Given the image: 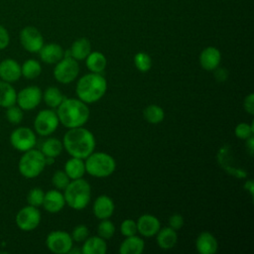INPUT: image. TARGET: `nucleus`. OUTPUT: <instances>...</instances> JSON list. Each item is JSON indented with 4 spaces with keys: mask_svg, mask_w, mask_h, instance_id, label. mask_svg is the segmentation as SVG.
<instances>
[{
    "mask_svg": "<svg viewBox=\"0 0 254 254\" xmlns=\"http://www.w3.org/2000/svg\"><path fill=\"white\" fill-rule=\"evenodd\" d=\"M64 149L70 157L85 159L95 149V138L91 131L81 127L70 128L64 135Z\"/></svg>",
    "mask_w": 254,
    "mask_h": 254,
    "instance_id": "nucleus-1",
    "label": "nucleus"
},
{
    "mask_svg": "<svg viewBox=\"0 0 254 254\" xmlns=\"http://www.w3.org/2000/svg\"><path fill=\"white\" fill-rule=\"evenodd\" d=\"M59 121L67 129L83 126L89 119V108L78 98H64L57 107Z\"/></svg>",
    "mask_w": 254,
    "mask_h": 254,
    "instance_id": "nucleus-2",
    "label": "nucleus"
},
{
    "mask_svg": "<svg viewBox=\"0 0 254 254\" xmlns=\"http://www.w3.org/2000/svg\"><path fill=\"white\" fill-rule=\"evenodd\" d=\"M107 90V81L101 73L89 72L82 75L76 82L75 93L78 99L86 104L100 100Z\"/></svg>",
    "mask_w": 254,
    "mask_h": 254,
    "instance_id": "nucleus-3",
    "label": "nucleus"
},
{
    "mask_svg": "<svg viewBox=\"0 0 254 254\" xmlns=\"http://www.w3.org/2000/svg\"><path fill=\"white\" fill-rule=\"evenodd\" d=\"M65 204L74 210L84 209L91 198V187L84 179L71 180L64 190Z\"/></svg>",
    "mask_w": 254,
    "mask_h": 254,
    "instance_id": "nucleus-4",
    "label": "nucleus"
},
{
    "mask_svg": "<svg viewBox=\"0 0 254 254\" xmlns=\"http://www.w3.org/2000/svg\"><path fill=\"white\" fill-rule=\"evenodd\" d=\"M85 173L91 177L103 179L111 176L116 169L114 158L104 152H92L85 158Z\"/></svg>",
    "mask_w": 254,
    "mask_h": 254,
    "instance_id": "nucleus-5",
    "label": "nucleus"
},
{
    "mask_svg": "<svg viewBox=\"0 0 254 254\" xmlns=\"http://www.w3.org/2000/svg\"><path fill=\"white\" fill-rule=\"evenodd\" d=\"M46 157L40 150L30 149L22 155L18 169L20 174L26 179L37 178L46 167Z\"/></svg>",
    "mask_w": 254,
    "mask_h": 254,
    "instance_id": "nucleus-6",
    "label": "nucleus"
},
{
    "mask_svg": "<svg viewBox=\"0 0 254 254\" xmlns=\"http://www.w3.org/2000/svg\"><path fill=\"white\" fill-rule=\"evenodd\" d=\"M53 73L58 82L68 84L77 77L79 73V64L73 58L64 57L56 64Z\"/></svg>",
    "mask_w": 254,
    "mask_h": 254,
    "instance_id": "nucleus-7",
    "label": "nucleus"
},
{
    "mask_svg": "<svg viewBox=\"0 0 254 254\" xmlns=\"http://www.w3.org/2000/svg\"><path fill=\"white\" fill-rule=\"evenodd\" d=\"M60 121L57 112L53 109H43L38 112L34 120L35 131L41 136L53 134L59 127Z\"/></svg>",
    "mask_w": 254,
    "mask_h": 254,
    "instance_id": "nucleus-8",
    "label": "nucleus"
},
{
    "mask_svg": "<svg viewBox=\"0 0 254 254\" xmlns=\"http://www.w3.org/2000/svg\"><path fill=\"white\" fill-rule=\"evenodd\" d=\"M46 246L55 254H67L73 246V240L66 231L54 230L48 234Z\"/></svg>",
    "mask_w": 254,
    "mask_h": 254,
    "instance_id": "nucleus-9",
    "label": "nucleus"
},
{
    "mask_svg": "<svg viewBox=\"0 0 254 254\" xmlns=\"http://www.w3.org/2000/svg\"><path fill=\"white\" fill-rule=\"evenodd\" d=\"M37 138L35 132L28 127H18L10 134V143L19 152H26L33 149Z\"/></svg>",
    "mask_w": 254,
    "mask_h": 254,
    "instance_id": "nucleus-10",
    "label": "nucleus"
},
{
    "mask_svg": "<svg viewBox=\"0 0 254 254\" xmlns=\"http://www.w3.org/2000/svg\"><path fill=\"white\" fill-rule=\"evenodd\" d=\"M41 212L36 206L27 205L22 207L16 214L15 221L17 226L23 231L36 229L41 222Z\"/></svg>",
    "mask_w": 254,
    "mask_h": 254,
    "instance_id": "nucleus-11",
    "label": "nucleus"
},
{
    "mask_svg": "<svg viewBox=\"0 0 254 254\" xmlns=\"http://www.w3.org/2000/svg\"><path fill=\"white\" fill-rule=\"evenodd\" d=\"M20 43L24 50L29 53H39L44 46V38L41 32L33 26L24 27L19 35Z\"/></svg>",
    "mask_w": 254,
    "mask_h": 254,
    "instance_id": "nucleus-12",
    "label": "nucleus"
},
{
    "mask_svg": "<svg viewBox=\"0 0 254 254\" xmlns=\"http://www.w3.org/2000/svg\"><path fill=\"white\" fill-rule=\"evenodd\" d=\"M43 92L39 86H26L17 93L16 103L22 110H32L40 104Z\"/></svg>",
    "mask_w": 254,
    "mask_h": 254,
    "instance_id": "nucleus-13",
    "label": "nucleus"
},
{
    "mask_svg": "<svg viewBox=\"0 0 254 254\" xmlns=\"http://www.w3.org/2000/svg\"><path fill=\"white\" fill-rule=\"evenodd\" d=\"M136 224L137 232H139L144 237L155 236L161 228L159 218L150 213H145L139 216V218L136 220Z\"/></svg>",
    "mask_w": 254,
    "mask_h": 254,
    "instance_id": "nucleus-14",
    "label": "nucleus"
},
{
    "mask_svg": "<svg viewBox=\"0 0 254 254\" xmlns=\"http://www.w3.org/2000/svg\"><path fill=\"white\" fill-rule=\"evenodd\" d=\"M114 209L115 204L113 199L106 194L98 195L95 198L92 206V212L94 216L99 220L111 217L114 212Z\"/></svg>",
    "mask_w": 254,
    "mask_h": 254,
    "instance_id": "nucleus-15",
    "label": "nucleus"
},
{
    "mask_svg": "<svg viewBox=\"0 0 254 254\" xmlns=\"http://www.w3.org/2000/svg\"><path fill=\"white\" fill-rule=\"evenodd\" d=\"M199 64L206 71H212L219 66L221 62V53L215 47L204 48L199 55Z\"/></svg>",
    "mask_w": 254,
    "mask_h": 254,
    "instance_id": "nucleus-16",
    "label": "nucleus"
},
{
    "mask_svg": "<svg viewBox=\"0 0 254 254\" xmlns=\"http://www.w3.org/2000/svg\"><path fill=\"white\" fill-rule=\"evenodd\" d=\"M22 76L21 65L13 59H5L0 62V78L9 83L16 82Z\"/></svg>",
    "mask_w": 254,
    "mask_h": 254,
    "instance_id": "nucleus-17",
    "label": "nucleus"
},
{
    "mask_svg": "<svg viewBox=\"0 0 254 254\" xmlns=\"http://www.w3.org/2000/svg\"><path fill=\"white\" fill-rule=\"evenodd\" d=\"M230 156H231V152H230L229 148L227 146L222 147L219 150L218 154H217V160H218L219 165L229 175L234 176V177L239 178V179H244L247 176L246 172L243 171L242 169H239V168L235 167V164H234L233 160H230Z\"/></svg>",
    "mask_w": 254,
    "mask_h": 254,
    "instance_id": "nucleus-18",
    "label": "nucleus"
},
{
    "mask_svg": "<svg viewBox=\"0 0 254 254\" xmlns=\"http://www.w3.org/2000/svg\"><path fill=\"white\" fill-rule=\"evenodd\" d=\"M44 208L50 213L60 212L65 205L64 193L59 190H50L45 192L43 204Z\"/></svg>",
    "mask_w": 254,
    "mask_h": 254,
    "instance_id": "nucleus-19",
    "label": "nucleus"
},
{
    "mask_svg": "<svg viewBox=\"0 0 254 254\" xmlns=\"http://www.w3.org/2000/svg\"><path fill=\"white\" fill-rule=\"evenodd\" d=\"M195 249L200 254H214L217 252L218 242L212 233L202 231L196 237Z\"/></svg>",
    "mask_w": 254,
    "mask_h": 254,
    "instance_id": "nucleus-20",
    "label": "nucleus"
},
{
    "mask_svg": "<svg viewBox=\"0 0 254 254\" xmlns=\"http://www.w3.org/2000/svg\"><path fill=\"white\" fill-rule=\"evenodd\" d=\"M40 59L42 62L48 64H57L60 60L64 58V50L63 48L56 43H50L44 45L39 51Z\"/></svg>",
    "mask_w": 254,
    "mask_h": 254,
    "instance_id": "nucleus-21",
    "label": "nucleus"
},
{
    "mask_svg": "<svg viewBox=\"0 0 254 254\" xmlns=\"http://www.w3.org/2000/svg\"><path fill=\"white\" fill-rule=\"evenodd\" d=\"M156 241L158 246L163 250L173 249L178 242L177 231L170 226L160 228L156 234Z\"/></svg>",
    "mask_w": 254,
    "mask_h": 254,
    "instance_id": "nucleus-22",
    "label": "nucleus"
},
{
    "mask_svg": "<svg viewBox=\"0 0 254 254\" xmlns=\"http://www.w3.org/2000/svg\"><path fill=\"white\" fill-rule=\"evenodd\" d=\"M82 254H105L107 252L106 240L97 236H88L81 246Z\"/></svg>",
    "mask_w": 254,
    "mask_h": 254,
    "instance_id": "nucleus-23",
    "label": "nucleus"
},
{
    "mask_svg": "<svg viewBox=\"0 0 254 254\" xmlns=\"http://www.w3.org/2000/svg\"><path fill=\"white\" fill-rule=\"evenodd\" d=\"M145 242L144 240L135 235L127 236L121 242L119 246V253L120 254H141L144 251Z\"/></svg>",
    "mask_w": 254,
    "mask_h": 254,
    "instance_id": "nucleus-24",
    "label": "nucleus"
},
{
    "mask_svg": "<svg viewBox=\"0 0 254 254\" xmlns=\"http://www.w3.org/2000/svg\"><path fill=\"white\" fill-rule=\"evenodd\" d=\"M64 171L70 181L82 178L85 174V165L83 159L71 157L65 162Z\"/></svg>",
    "mask_w": 254,
    "mask_h": 254,
    "instance_id": "nucleus-25",
    "label": "nucleus"
},
{
    "mask_svg": "<svg viewBox=\"0 0 254 254\" xmlns=\"http://www.w3.org/2000/svg\"><path fill=\"white\" fill-rule=\"evenodd\" d=\"M107 64L105 56L100 52H90L85 59V65L90 72L101 73Z\"/></svg>",
    "mask_w": 254,
    "mask_h": 254,
    "instance_id": "nucleus-26",
    "label": "nucleus"
},
{
    "mask_svg": "<svg viewBox=\"0 0 254 254\" xmlns=\"http://www.w3.org/2000/svg\"><path fill=\"white\" fill-rule=\"evenodd\" d=\"M71 57L76 61H83L91 52V45L88 39L79 38L75 40L70 47Z\"/></svg>",
    "mask_w": 254,
    "mask_h": 254,
    "instance_id": "nucleus-27",
    "label": "nucleus"
},
{
    "mask_svg": "<svg viewBox=\"0 0 254 254\" xmlns=\"http://www.w3.org/2000/svg\"><path fill=\"white\" fill-rule=\"evenodd\" d=\"M17 92L11 83L0 80V106L7 108L16 104Z\"/></svg>",
    "mask_w": 254,
    "mask_h": 254,
    "instance_id": "nucleus-28",
    "label": "nucleus"
},
{
    "mask_svg": "<svg viewBox=\"0 0 254 254\" xmlns=\"http://www.w3.org/2000/svg\"><path fill=\"white\" fill-rule=\"evenodd\" d=\"M63 149H64L63 142L57 138L51 137L44 141L40 151L44 154L45 157L57 158L58 156H60L62 154Z\"/></svg>",
    "mask_w": 254,
    "mask_h": 254,
    "instance_id": "nucleus-29",
    "label": "nucleus"
},
{
    "mask_svg": "<svg viewBox=\"0 0 254 254\" xmlns=\"http://www.w3.org/2000/svg\"><path fill=\"white\" fill-rule=\"evenodd\" d=\"M64 98V94L56 86L47 87L42 96V99H44L47 106L51 108H57L62 103Z\"/></svg>",
    "mask_w": 254,
    "mask_h": 254,
    "instance_id": "nucleus-30",
    "label": "nucleus"
},
{
    "mask_svg": "<svg viewBox=\"0 0 254 254\" xmlns=\"http://www.w3.org/2000/svg\"><path fill=\"white\" fill-rule=\"evenodd\" d=\"M143 116L148 123L159 124L165 118V111L157 104H150L144 109Z\"/></svg>",
    "mask_w": 254,
    "mask_h": 254,
    "instance_id": "nucleus-31",
    "label": "nucleus"
},
{
    "mask_svg": "<svg viewBox=\"0 0 254 254\" xmlns=\"http://www.w3.org/2000/svg\"><path fill=\"white\" fill-rule=\"evenodd\" d=\"M42 72L41 64L34 59H29L21 65V73L27 79H34L38 77Z\"/></svg>",
    "mask_w": 254,
    "mask_h": 254,
    "instance_id": "nucleus-32",
    "label": "nucleus"
},
{
    "mask_svg": "<svg viewBox=\"0 0 254 254\" xmlns=\"http://www.w3.org/2000/svg\"><path fill=\"white\" fill-rule=\"evenodd\" d=\"M115 225L111 220H109V218L101 219L97 225V234L104 240L111 239L115 233Z\"/></svg>",
    "mask_w": 254,
    "mask_h": 254,
    "instance_id": "nucleus-33",
    "label": "nucleus"
},
{
    "mask_svg": "<svg viewBox=\"0 0 254 254\" xmlns=\"http://www.w3.org/2000/svg\"><path fill=\"white\" fill-rule=\"evenodd\" d=\"M134 64L141 72H147L152 66V60L147 53L139 52L134 56Z\"/></svg>",
    "mask_w": 254,
    "mask_h": 254,
    "instance_id": "nucleus-34",
    "label": "nucleus"
},
{
    "mask_svg": "<svg viewBox=\"0 0 254 254\" xmlns=\"http://www.w3.org/2000/svg\"><path fill=\"white\" fill-rule=\"evenodd\" d=\"M69 182L70 179L67 177L64 171L62 170L56 171L52 177V184L59 190H64L67 187Z\"/></svg>",
    "mask_w": 254,
    "mask_h": 254,
    "instance_id": "nucleus-35",
    "label": "nucleus"
},
{
    "mask_svg": "<svg viewBox=\"0 0 254 254\" xmlns=\"http://www.w3.org/2000/svg\"><path fill=\"white\" fill-rule=\"evenodd\" d=\"M45 192L41 188H33L27 194V201L28 204L32 206L39 207L43 204Z\"/></svg>",
    "mask_w": 254,
    "mask_h": 254,
    "instance_id": "nucleus-36",
    "label": "nucleus"
},
{
    "mask_svg": "<svg viewBox=\"0 0 254 254\" xmlns=\"http://www.w3.org/2000/svg\"><path fill=\"white\" fill-rule=\"evenodd\" d=\"M234 134L238 139L246 140L254 134V126L253 123L248 124L246 122H241L236 125L234 129Z\"/></svg>",
    "mask_w": 254,
    "mask_h": 254,
    "instance_id": "nucleus-37",
    "label": "nucleus"
},
{
    "mask_svg": "<svg viewBox=\"0 0 254 254\" xmlns=\"http://www.w3.org/2000/svg\"><path fill=\"white\" fill-rule=\"evenodd\" d=\"M6 118L9 123L17 125L23 120V110L17 105H12L6 108Z\"/></svg>",
    "mask_w": 254,
    "mask_h": 254,
    "instance_id": "nucleus-38",
    "label": "nucleus"
},
{
    "mask_svg": "<svg viewBox=\"0 0 254 254\" xmlns=\"http://www.w3.org/2000/svg\"><path fill=\"white\" fill-rule=\"evenodd\" d=\"M120 232L123 236H132L137 233V224L134 219H124L120 224Z\"/></svg>",
    "mask_w": 254,
    "mask_h": 254,
    "instance_id": "nucleus-39",
    "label": "nucleus"
},
{
    "mask_svg": "<svg viewBox=\"0 0 254 254\" xmlns=\"http://www.w3.org/2000/svg\"><path fill=\"white\" fill-rule=\"evenodd\" d=\"M70 236L75 242H83L89 236L88 227L84 224H78L72 229Z\"/></svg>",
    "mask_w": 254,
    "mask_h": 254,
    "instance_id": "nucleus-40",
    "label": "nucleus"
},
{
    "mask_svg": "<svg viewBox=\"0 0 254 254\" xmlns=\"http://www.w3.org/2000/svg\"><path fill=\"white\" fill-rule=\"evenodd\" d=\"M169 226L174 230H180L184 226V218L181 214L175 213L172 214L169 218Z\"/></svg>",
    "mask_w": 254,
    "mask_h": 254,
    "instance_id": "nucleus-41",
    "label": "nucleus"
},
{
    "mask_svg": "<svg viewBox=\"0 0 254 254\" xmlns=\"http://www.w3.org/2000/svg\"><path fill=\"white\" fill-rule=\"evenodd\" d=\"M243 108L244 110L250 114L253 115L254 114V93L251 92L248 95H246V97L244 98L243 101Z\"/></svg>",
    "mask_w": 254,
    "mask_h": 254,
    "instance_id": "nucleus-42",
    "label": "nucleus"
},
{
    "mask_svg": "<svg viewBox=\"0 0 254 254\" xmlns=\"http://www.w3.org/2000/svg\"><path fill=\"white\" fill-rule=\"evenodd\" d=\"M10 43V36L7 29L0 24V50H4Z\"/></svg>",
    "mask_w": 254,
    "mask_h": 254,
    "instance_id": "nucleus-43",
    "label": "nucleus"
},
{
    "mask_svg": "<svg viewBox=\"0 0 254 254\" xmlns=\"http://www.w3.org/2000/svg\"><path fill=\"white\" fill-rule=\"evenodd\" d=\"M212 71H213V75H214L215 80L218 81V82H224L228 78V76H229V72H228V70L225 67L217 66Z\"/></svg>",
    "mask_w": 254,
    "mask_h": 254,
    "instance_id": "nucleus-44",
    "label": "nucleus"
},
{
    "mask_svg": "<svg viewBox=\"0 0 254 254\" xmlns=\"http://www.w3.org/2000/svg\"><path fill=\"white\" fill-rule=\"evenodd\" d=\"M245 141H246V148H247L249 154L252 156L253 151H254V137L251 136L248 139H246Z\"/></svg>",
    "mask_w": 254,
    "mask_h": 254,
    "instance_id": "nucleus-45",
    "label": "nucleus"
},
{
    "mask_svg": "<svg viewBox=\"0 0 254 254\" xmlns=\"http://www.w3.org/2000/svg\"><path fill=\"white\" fill-rule=\"evenodd\" d=\"M244 189L246 190H248L251 194V196H253L254 194V185H253V181L252 180H249V181H246V183L244 184Z\"/></svg>",
    "mask_w": 254,
    "mask_h": 254,
    "instance_id": "nucleus-46",
    "label": "nucleus"
},
{
    "mask_svg": "<svg viewBox=\"0 0 254 254\" xmlns=\"http://www.w3.org/2000/svg\"><path fill=\"white\" fill-rule=\"evenodd\" d=\"M68 253L69 254H79V253H81V250L78 248H73V246H72L71 249L68 251Z\"/></svg>",
    "mask_w": 254,
    "mask_h": 254,
    "instance_id": "nucleus-47",
    "label": "nucleus"
},
{
    "mask_svg": "<svg viewBox=\"0 0 254 254\" xmlns=\"http://www.w3.org/2000/svg\"><path fill=\"white\" fill-rule=\"evenodd\" d=\"M55 163V158L46 157V165H53Z\"/></svg>",
    "mask_w": 254,
    "mask_h": 254,
    "instance_id": "nucleus-48",
    "label": "nucleus"
}]
</instances>
